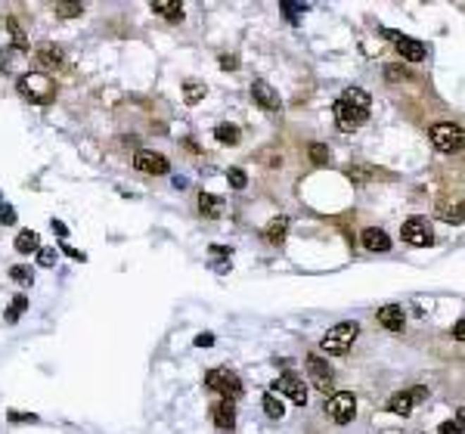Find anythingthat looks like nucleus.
<instances>
[{"label": "nucleus", "instance_id": "17", "mask_svg": "<svg viewBox=\"0 0 465 434\" xmlns=\"http://www.w3.org/2000/svg\"><path fill=\"white\" fill-rule=\"evenodd\" d=\"M360 242L366 245L369 252H388V248H391V239H388V232L378 230V227H366V230H363Z\"/></svg>", "mask_w": 465, "mask_h": 434}, {"label": "nucleus", "instance_id": "35", "mask_svg": "<svg viewBox=\"0 0 465 434\" xmlns=\"http://www.w3.org/2000/svg\"><path fill=\"white\" fill-rule=\"evenodd\" d=\"M385 78H388V81H407L409 72H407L403 66H388V68H385Z\"/></svg>", "mask_w": 465, "mask_h": 434}, {"label": "nucleus", "instance_id": "5", "mask_svg": "<svg viewBox=\"0 0 465 434\" xmlns=\"http://www.w3.org/2000/svg\"><path fill=\"white\" fill-rule=\"evenodd\" d=\"M205 388L208 391H217V394H227V400L242 394V382H239V376L232 369H211L205 376Z\"/></svg>", "mask_w": 465, "mask_h": 434}, {"label": "nucleus", "instance_id": "40", "mask_svg": "<svg viewBox=\"0 0 465 434\" xmlns=\"http://www.w3.org/2000/svg\"><path fill=\"white\" fill-rule=\"evenodd\" d=\"M50 227H53V232H56V236H68V227H66L62 221H53Z\"/></svg>", "mask_w": 465, "mask_h": 434}, {"label": "nucleus", "instance_id": "32", "mask_svg": "<svg viewBox=\"0 0 465 434\" xmlns=\"http://www.w3.org/2000/svg\"><path fill=\"white\" fill-rule=\"evenodd\" d=\"M227 180H230L232 190H245V186H248V174H245L242 168H230L227 170Z\"/></svg>", "mask_w": 465, "mask_h": 434}, {"label": "nucleus", "instance_id": "6", "mask_svg": "<svg viewBox=\"0 0 465 434\" xmlns=\"http://www.w3.org/2000/svg\"><path fill=\"white\" fill-rule=\"evenodd\" d=\"M270 391H273V394H285V397H289L294 407H307V397H310V394H307V385L301 382L298 376H292V372L279 376Z\"/></svg>", "mask_w": 465, "mask_h": 434}, {"label": "nucleus", "instance_id": "9", "mask_svg": "<svg viewBox=\"0 0 465 434\" xmlns=\"http://www.w3.org/2000/svg\"><path fill=\"white\" fill-rule=\"evenodd\" d=\"M332 115H335V124H338V130H341V134H354V130H356L363 121L369 118L366 112H360V108L347 106L345 99H335V106H332Z\"/></svg>", "mask_w": 465, "mask_h": 434}, {"label": "nucleus", "instance_id": "22", "mask_svg": "<svg viewBox=\"0 0 465 434\" xmlns=\"http://www.w3.org/2000/svg\"><path fill=\"white\" fill-rule=\"evenodd\" d=\"M413 407H416V400H413V394L409 391H400V394H394V397L388 400V409H391L394 416H409L413 413Z\"/></svg>", "mask_w": 465, "mask_h": 434}, {"label": "nucleus", "instance_id": "3", "mask_svg": "<svg viewBox=\"0 0 465 434\" xmlns=\"http://www.w3.org/2000/svg\"><path fill=\"white\" fill-rule=\"evenodd\" d=\"M431 143L438 152H459L462 149V128L453 121H440V124H431Z\"/></svg>", "mask_w": 465, "mask_h": 434}, {"label": "nucleus", "instance_id": "2", "mask_svg": "<svg viewBox=\"0 0 465 434\" xmlns=\"http://www.w3.org/2000/svg\"><path fill=\"white\" fill-rule=\"evenodd\" d=\"M356 335H360V326H356V323H335L323 335L320 347L326 354H332V356H345L347 351H351V345L356 341Z\"/></svg>", "mask_w": 465, "mask_h": 434}, {"label": "nucleus", "instance_id": "7", "mask_svg": "<svg viewBox=\"0 0 465 434\" xmlns=\"http://www.w3.org/2000/svg\"><path fill=\"white\" fill-rule=\"evenodd\" d=\"M400 236H403V242H407V245H413V248H425V245H431L434 232H431V223L425 221V217H409V221L403 223Z\"/></svg>", "mask_w": 465, "mask_h": 434}, {"label": "nucleus", "instance_id": "26", "mask_svg": "<svg viewBox=\"0 0 465 434\" xmlns=\"http://www.w3.org/2000/svg\"><path fill=\"white\" fill-rule=\"evenodd\" d=\"M264 413H267L270 418H283V416H285V403H283V397H276L273 391L264 394Z\"/></svg>", "mask_w": 465, "mask_h": 434}, {"label": "nucleus", "instance_id": "15", "mask_svg": "<svg viewBox=\"0 0 465 434\" xmlns=\"http://www.w3.org/2000/svg\"><path fill=\"white\" fill-rule=\"evenodd\" d=\"M211 416H214V425L221 431H232L236 428V407H232V400H221L211 407Z\"/></svg>", "mask_w": 465, "mask_h": 434}, {"label": "nucleus", "instance_id": "34", "mask_svg": "<svg viewBox=\"0 0 465 434\" xmlns=\"http://www.w3.org/2000/svg\"><path fill=\"white\" fill-rule=\"evenodd\" d=\"M37 264L41 267H53L56 264V248H37Z\"/></svg>", "mask_w": 465, "mask_h": 434}, {"label": "nucleus", "instance_id": "43", "mask_svg": "<svg viewBox=\"0 0 465 434\" xmlns=\"http://www.w3.org/2000/svg\"><path fill=\"white\" fill-rule=\"evenodd\" d=\"M66 254H68V258H75V261H87V258H84V254L78 252V248H72V245H66Z\"/></svg>", "mask_w": 465, "mask_h": 434}, {"label": "nucleus", "instance_id": "19", "mask_svg": "<svg viewBox=\"0 0 465 434\" xmlns=\"http://www.w3.org/2000/svg\"><path fill=\"white\" fill-rule=\"evenodd\" d=\"M16 252L19 254H37V248H41V236H37L35 230H22L19 236H16Z\"/></svg>", "mask_w": 465, "mask_h": 434}, {"label": "nucleus", "instance_id": "25", "mask_svg": "<svg viewBox=\"0 0 465 434\" xmlns=\"http://www.w3.org/2000/svg\"><path fill=\"white\" fill-rule=\"evenodd\" d=\"M239 128H232V124H217L214 128V140L217 143H223V146H236L239 143Z\"/></svg>", "mask_w": 465, "mask_h": 434}, {"label": "nucleus", "instance_id": "33", "mask_svg": "<svg viewBox=\"0 0 465 434\" xmlns=\"http://www.w3.org/2000/svg\"><path fill=\"white\" fill-rule=\"evenodd\" d=\"M84 13V4H56V16L62 19H78Z\"/></svg>", "mask_w": 465, "mask_h": 434}, {"label": "nucleus", "instance_id": "18", "mask_svg": "<svg viewBox=\"0 0 465 434\" xmlns=\"http://www.w3.org/2000/svg\"><path fill=\"white\" fill-rule=\"evenodd\" d=\"M338 99H345L347 106H354V108H360V112H366L369 115V106H372V97L363 87H347L345 93H341Z\"/></svg>", "mask_w": 465, "mask_h": 434}, {"label": "nucleus", "instance_id": "14", "mask_svg": "<svg viewBox=\"0 0 465 434\" xmlns=\"http://www.w3.org/2000/svg\"><path fill=\"white\" fill-rule=\"evenodd\" d=\"M378 326H385L388 332H403L407 326V314H403L400 304H385L378 310Z\"/></svg>", "mask_w": 465, "mask_h": 434}, {"label": "nucleus", "instance_id": "39", "mask_svg": "<svg viewBox=\"0 0 465 434\" xmlns=\"http://www.w3.org/2000/svg\"><path fill=\"white\" fill-rule=\"evenodd\" d=\"M450 431L459 434L462 431V422H444V425H440V434H450Z\"/></svg>", "mask_w": 465, "mask_h": 434}, {"label": "nucleus", "instance_id": "13", "mask_svg": "<svg viewBox=\"0 0 465 434\" xmlns=\"http://www.w3.org/2000/svg\"><path fill=\"white\" fill-rule=\"evenodd\" d=\"M307 372H310V378L316 382L320 391L332 394V369H329V363L320 360V356H307Z\"/></svg>", "mask_w": 465, "mask_h": 434}, {"label": "nucleus", "instance_id": "31", "mask_svg": "<svg viewBox=\"0 0 465 434\" xmlns=\"http://www.w3.org/2000/svg\"><path fill=\"white\" fill-rule=\"evenodd\" d=\"M283 13L289 16V22H292V25H298L301 13H307V4H292V0H285V4H283Z\"/></svg>", "mask_w": 465, "mask_h": 434}, {"label": "nucleus", "instance_id": "23", "mask_svg": "<svg viewBox=\"0 0 465 434\" xmlns=\"http://www.w3.org/2000/svg\"><path fill=\"white\" fill-rule=\"evenodd\" d=\"M205 97H208V87H205V84H199V81H186V84H183V103H186V106H199Z\"/></svg>", "mask_w": 465, "mask_h": 434}, {"label": "nucleus", "instance_id": "12", "mask_svg": "<svg viewBox=\"0 0 465 434\" xmlns=\"http://www.w3.org/2000/svg\"><path fill=\"white\" fill-rule=\"evenodd\" d=\"M35 59H37V66L41 68H46V72H56V68L62 66V50L56 44L44 41V44L35 46Z\"/></svg>", "mask_w": 465, "mask_h": 434}, {"label": "nucleus", "instance_id": "20", "mask_svg": "<svg viewBox=\"0 0 465 434\" xmlns=\"http://www.w3.org/2000/svg\"><path fill=\"white\" fill-rule=\"evenodd\" d=\"M199 211H202V217H221L223 214V199L221 196H211V192H202L199 196Z\"/></svg>", "mask_w": 465, "mask_h": 434}, {"label": "nucleus", "instance_id": "16", "mask_svg": "<svg viewBox=\"0 0 465 434\" xmlns=\"http://www.w3.org/2000/svg\"><path fill=\"white\" fill-rule=\"evenodd\" d=\"M285 236H289V217H273V221H270V227L264 230V239H267L270 245H285Z\"/></svg>", "mask_w": 465, "mask_h": 434}, {"label": "nucleus", "instance_id": "8", "mask_svg": "<svg viewBox=\"0 0 465 434\" xmlns=\"http://www.w3.org/2000/svg\"><path fill=\"white\" fill-rule=\"evenodd\" d=\"M388 41H394V46H397V53L403 59L409 62H422L425 56H428V46H425L422 41H416V37L409 35H400V31H385Z\"/></svg>", "mask_w": 465, "mask_h": 434}, {"label": "nucleus", "instance_id": "24", "mask_svg": "<svg viewBox=\"0 0 465 434\" xmlns=\"http://www.w3.org/2000/svg\"><path fill=\"white\" fill-rule=\"evenodd\" d=\"M4 28H6V35L13 37L16 50H19V53H25V50H28V37H25V31L19 28V22H16V19H4Z\"/></svg>", "mask_w": 465, "mask_h": 434}, {"label": "nucleus", "instance_id": "27", "mask_svg": "<svg viewBox=\"0 0 465 434\" xmlns=\"http://www.w3.org/2000/svg\"><path fill=\"white\" fill-rule=\"evenodd\" d=\"M438 214H440V217H444V221H447V223H462V202H459V199H456V202H453V205H450V202H444V205H440V208H438Z\"/></svg>", "mask_w": 465, "mask_h": 434}, {"label": "nucleus", "instance_id": "1", "mask_svg": "<svg viewBox=\"0 0 465 434\" xmlns=\"http://www.w3.org/2000/svg\"><path fill=\"white\" fill-rule=\"evenodd\" d=\"M19 97H25L28 103L35 106H50L53 99H56V84H53V78L46 72H28L19 78Z\"/></svg>", "mask_w": 465, "mask_h": 434}, {"label": "nucleus", "instance_id": "21", "mask_svg": "<svg viewBox=\"0 0 465 434\" xmlns=\"http://www.w3.org/2000/svg\"><path fill=\"white\" fill-rule=\"evenodd\" d=\"M152 13L165 16L168 22H180L183 19V4L180 0H159V4H152Z\"/></svg>", "mask_w": 465, "mask_h": 434}, {"label": "nucleus", "instance_id": "37", "mask_svg": "<svg viewBox=\"0 0 465 434\" xmlns=\"http://www.w3.org/2000/svg\"><path fill=\"white\" fill-rule=\"evenodd\" d=\"M6 418H10V422H37L35 413H16V409H10V413H6Z\"/></svg>", "mask_w": 465, "mask_h": 434}, {"label": "nucleus", "instance_id": "4", "mask_svg": "<svg viewBox=\"0 0 465 434\" xmlns=\"http://www.w3.org/2000/svg\"><path fill=\"white\" fill-rule=\"evenodd\" d=\"M356 413V394L354 391H335L332 397H326V416L338 425H347Z\"/></svg>", "mask_w": 465, "mask_h": 434}, {"label": "nucleus", "instance_id": "36", "mask_svg": "<svg viewBox=\"0 0 465 434\" xmlns=\"http://www.w3.org/2000/svg\"><path fill=\"white\" fill-rule=\"evenodd\" d=\"M0 223H6V227L16 223V208L13 205H0Z\"/></svg>", "mask_w": 465, "mask_h": 434}, {"label": "nucleus", "instance_id": "11", "mask_svg": "<svg viewBox=\"0 0 465 434\" xmlns=\"http://www.w3.org/2000/svg\"><path fill=\"white\" fill-rule=\"evenodd\" d=\"M252 99L258 103L261 108H267V112H279L283 108V99H279V93L270 87L267 81H254L252 84Z\"/></svg>", "mask_w": 465, "mask_h": 434}, {"label": "nucleus", "instance_id": "41", "mask_svg": "<svg viewBox=\"0 0 465 434\" xmlns=\"http://www.w3.org/2000/svg\"><path fill=\"white\" fill-rule=\"evenodd\" d=\"M236 66H239L236 56H221V68H227V72H230V68H236Z\"/></svg>", "mask_w": 465, "mask_h": 434}, {"label": "nucleus", "instance_id": "28", "mask_svg": "<svg viewBox=\"0 0 465 434\" xmlns=\"http://www.w3.org/2000/svg\"><path fill=\"white\" fill-rule=\"evenodd\" d=\"M307 155H310V161H314V165H329V161H332L329 146H323V143H310L307 146Z\"/></svg>", "mask_w": 465, "mask_h": 434}, {"label": "nucleus", "instance_id": "10", "mask_svg": "<svg viewBox=\"0 0 465 434\" xmlns=\"http://www.w3.org/2000/svg\"><path fill=\"white\" fill-rule=\"evenodd\" d=\"M134 168L137 170H143V174H155V177H165L170 165H168V159L165 155H159V152H149V149H140L134 155Z\"/></svg>", "mask_w": 465, "mask_h": 434}, {"label": "nucleus", "instance_id": "38", "mask_svg": "<svg viewBox=\"0 0 465 434\" xmlns=\"http://www.w3.org/2000/svg\"><path fill=\"white\" fill-rule=\"evenodd\" d=\"M214 345V335L211 332H202V335L196 338V347H211Z\"/></svg>", "mask_w": 465, "mask_h": 434}, {"label": "nucleus", "instance_id": "29", "mask_svg": "<svg viewBox=\"0 0 465 434\" xmlns=\"http://www.w3.org/2000/svg\"><path fill=\"white\" fill-rule=\"evenodd\" d=\"M10 276H13V283H19V285L35 283V270L25 267V264H16V267H10Z\"/></svg>", "mask_w": 465, "mask_h": 434}, {"label": "nucleus", "instance_id": "30", "mask_svg": "<svg viewBox=\"0 0 465 434\" xmlns=\"http://www.w3.org/2000/svg\"><path fill=\"white\" fill-rule=\"evenodd\" d=\"M25 307H28V298H25V294H19V298L13 301V307L4 314V320L10 323V326H13V323H19V314H22V310H25Z\"/></svg>", "mask_w": 465, "mask_h": 434}, {"label": "nucleus", "instance_id": "42", "mask_svg": "<svg viewBox=\"0 0 465 434\" xmlns=\"http://www.w3.org/2000/svg\"><path fill=\"white\" fill-rule=\"evenodd\" d=\"M453 335H456V341H462V338H465V323H462V320L453 326Z\"/></svg>", "mask_w": 465, "mask_h": 434}]
</instances>
